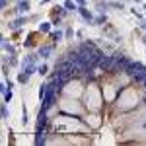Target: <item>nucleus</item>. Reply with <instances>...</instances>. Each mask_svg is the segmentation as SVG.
<instances>
[{"mask_svg":"<svg viewBox=\"0 0 146 146\" xmlns=\"http://www.w3.org/2000/svg\"><path fill=\"white\" fill-rule=\"evenodd\" d=\"M78 14L82 16V20L86 23H94V14H92L86 6H78Z\"/></svg>","mask_w":146,"mask_h":146,"instance_id":"1","label":"nucleus"},{"mask_svg":"<svg viewBox=\"0 0 146 146\" xmlns=\"http://www.w3.org/2000/svg\"><path fill=\"white\" fill-rule=\"evenodd\" d=\"M49 119H47V111L45 109H39V117H37V123H35V129H45Z\"/></svg>","mask_w":146,"mask_h":146,"instance_id":"2","label":"nucleus"},{"mask_svg":"<svg viewBox=\"0 0 146 146\" xmlns=\"http://www.w3.org/2000/svg\"><path fill=\"white\" fill-rule=\"evenodd\" d=\"M47 133H45V129H35V146H41V144H45L47 142Z\"/></svg>","mask_w":146,"mask_h":146,"instance_id":"3","label":"nucleus"},{"mask_svg":"<svg viewBox=\"0 0 146 146\" xmlns=\"http://www.w3.org/2000/svg\"><path fill=\"white\" fill-rule=\"evenodd\" d=\"M31 10V6H29V0H18V6H16V14H20L23 16L25 12Z\"/></svg>","mask_w":146,"mask_h":146,"instance_id":"4","label":"nucleus"},{"mask_svg":"<svg viewBox=\"0 0 146 146\" xmlns=\"http://www.w3.org/2000/svg\"><path fill=\"white\" fill-rule=\"evenodd\" d=\"M53 51H55V45H43V47H39L37 55L41 56V58H49V56L53 55Z\"/></svg>","mask_w":146,"mask_h":146,"instance_id":"5","label":"nucleus"},{"mask_svg":"<svg viewBox=\"0 0 146 146\" xmlns=\"http://www.w3.org/2000/svg\"><path fill=\"white\" fill-rule=\"evenodd\" d=\"M37 68H39V66H37L35 62H25V60H23V62H22V70H23V72H27L29 76L37 72Z\"/></svg>","mask_w":146,"mask_h":146,"instance_id":"6","label":"nucleus"},{"mask_svg":"<svg viewBox=\"0 0 146 146\" xmlns=\"http://www.w3.org/2000/svg\"><path fill=\"white\" fill-rule=\"evenodd\" d=\"M25 22H27V18L20 16V18H16L14 22H10V25H8V27H10V29H14V31H18V29H20V27H22V25H23Z\"/></svg>","mask_w":146,"mask_h":146,"instance_id":"7","label":"nucleus"},{"mask_svg":"<svg viewBox=\"0 0 146 146\" xmlns=\"http://www.w3.org/2000/svg\"><path fill=\"white\" fill-rule=\"evenodd\" d=\"M2 49H4V53H8V55H16V47L12 45L6 37H2Z\"/></svg>","mask_w":146,"mask_h":146,"instance_id":"8","label":"nucleus"},{"mask_svg":"<svg viewBox=\"0 0 146 146\" xmlns=\"http://www.w3.org/2000/svg\"><path fill=\"white\" fill-rule=\"evenodd\" d=\"M18 82H20V84H22V86H25V84H27V82H29V74H27V72H20V74H18Z\"/></svg>","mask_w":146,"mask_h":146,"instance_id":"9","label":"nucleus"},{"mask_svg":"<svg viewBox=\"0 0 146 146\" xmlns=\"http://www.w3.org/2000/svg\"><path fill=\"white\" fill-rule=\"evenodd\" d=\"M12 98H14V92H12V88H8V90L2 94V101H6V103H8V101H12Z\"/></svg>","mask_w":146,"mask_h":146,"instance_id":"10","label":"nucleus"},{"mask_svg":"<svg viewBox=\"0 0 146 146\" xmlns=\"http://www.w3.org/2000/svg\"><path fill=\"white\" fill-rule=\"evenodd\" d=\"M55 10L58 12V16H60V18H66V16H68V12H70L68 8H64V6H55Z\"/></svg>","mask_w":146,"mask_h":146,"instance_id":"11","label":"nucleus"},{"mask_svg":"<svg viewBox=\"0 0 146 146\" xmlns=\"http://www.w3.org/2000/svg\"><path fill=\"white\" fill-rule=\"evenodd\" d=\"M51 25H53V23L43 22L41 25H39V31H41V33H49V31H51Z\"/></svg>","mask_w":146,"mask_h":146,"instance_id":"12","label":"nucleus"},{"mask_svg":"<svg viewBox=\"0 0 146 146\" xmlns=\"http://www.w3.org/2000/svg\"><path fill=\"white\" fill-rule=\"evenodd\" d=\"M10 117V109H8V103L2 101V119H8Z\"/></svg>","mask_w":146,"mask_h":146,"instance_id":"13","label":"nucleus"},{"mask_svg":"<svg viewBox=\"0 0 146 146\" xmlns=\"http://www.w3.org/2000/svg\"><path fill=\"white\" fill-rule=\"evenodd\" d=\"M47 72H49V64H39V68H37V74H41V76H45Z\"/></svg>","mask_w":146,"mask_h":146,"instance_id":"14","label":"nucleus"},{"mask_svg":"<svg viewBox=\"0 0 146 146\" xmlns=\"http://www.w3.org/2000/svg\"><path fill=\"white\" fill-rule=\"evenodd\" d=\"M62 37H64V33H62L60 29H58V31H53V33H51V39H53V41H60Z\"/></svg>","mask_w":146,"mask_h":146,"instance_id":"15","label":"nucleus"},{"mask_svg":"<svg viewBox=\"0 0 146 146\" xmlns=\"http://www.w3.org/2000/svg\"><path fill=\"white\" fill-rule=\"evenodd\" d=\"M37 58H39V55H35V53H29V55L25 56L23 60H25V62H37Z\"/></svg>","mask_w":146,"mask_h":146,"instance_id":"16","label":"nucleus"},{"mask_svg":"<svg viewBox=\"0 0 146 146\" xmlns=\"http://www.w3.org/2000/svg\"><path fill=\"white\" fill-rule=\"evenodd\" d=\"M62 6L68 8V10H78V8L74 6V2H72V0H64V4H62Z\"/></svg>","mask_w":146,"mask_h":146,"instance_id":"17","label":"nucleus"},{"mask_svg":"<svg viewBox=\"0 0 146 146\" xmlns=\"http://www.w3.org/2000/svg\"><path fill=\"white\" fill-rule=\"evenodd\" d=\"M10 66H18V55H10V60H8Z\"/></svg>","mask_w":146,"mask_h":146,"instance_id":"18","label":"nucleus"},{"mask_svg":"<svg viewBox=\"0 0 146 146\" xmlns=\"http://www.w3.org/2000/svg\"><path fill=\"white\" fill-rule=\"evenodd\" d=\"M23 47H25V49H27V47H33V35H29V37L23 41Z\"/></svg>","mask_w":146,"mask_h":146,"instance_id":"19","label":"nucleus"},{"mask_svg":"<svg viewBox=\"0 0 146 146\" xmlns=\"http://www.w3.org/2000/svg\"><path fill=\"white\" fill-rule=\"evenodd\" d=\"M105 16H98V18H94V23H98V25H101V23H105Z\"/></svg>","mask_w":146,"mask_h":146,"instance_id":"20","label":"nucleus"},{"mask_svg":"<svg viewBox=\"0 0 146 146\" xmlns=\"http://www.w3.org/2000/svg\"><path fill=\"white\" fill-rule=\"evenodd\" d=\"M45 94H47V84H41L39 86V98H43Z\"/></svg>","mask_w":146,"mask_h":146,"instance_id":"21","label":"nucleus"},{"mask_svg":"<svg viewBox=\"0 0 146 146\" xmlns=\"http://www.w3.org/2000/svg\"><path fill=\"white\" fill-rule=\"evenodd\" d=\"M64 37H66V39H72V37H74V29H72V27H68L66 31H64Z\"/></svg>","mask_w":146,"mask_h":146,"instance_id":"22","label":"nucleus"},{"mask_svg":"<svg viewBox=\"0 0 146 146\" xmlns=\"http://www.w3.org/2000/svg\"><path fill=\"white\" fill-rule=\"evenodd\" d=\"M6 86H8V88H12V90H14V86H16V84H14V82H12V80H6Z\"/></svg>","mask_w":146,"mask_h":146,"instance_id":"23","label":"nucleus"},{"mask_svg":"<svg viewBox=\"0 0 146 146\" xmlns=\"http://www.w3.org/2000/svg\"><path fill=\"white\" fill-rule=\"evenodd\" d=\"M53 25H60V16H58V18H55V20H53Z\"/></svg>","mask_w":146,"mask_h":146,"instance_id":"24","label":"nucleus"},{"mask_svg":"<svg viewBox=\"0 0 146 146\" xmlns=\"http://www.w3.org/2000/svg\"><path fill=\"white\" fill-rule=\"evenodd\" d=\"M0 6H2V8H6V6H8V0H0Z\"/></svg>","mask_w":146,"mask_h":146,"instance_id":"25","label":"nucleus"},{"mask_svg":"<svg viewBox=\"0 0 146 146\" xmlns=\"http://www.w3.org/2000/svg\"><path fill=\"white\" fill-rule=\"evenodd\" d=\"M76 4L78 6H86V0H76Z\"/></svg>","mask_w":146,"mask_h":146,"instance_id":"26","label":"nucleus"},{"mask_svg":"<svg viewBox=\"0 0 146 146\" xmlns=\"http://www.w3.org/2000/svg\"><path fill=\"white\" fill-rule=\"evenodd\" d=\"M47 2H51V0H41V4H47Z\"/></svg>","mask_w":146,"mask_h":146,"instance_id":"27","label":"nucleus"},{"mask_svg":"<svg viewBox=\"0 0 146 146\" xmlns=\"http://www.w3.org/2000/svg\"><path fill=\"white\" fill-rule=\"evenodd\" d=\"M142 43H144V45H146V35H144V37H142Z\"/></svg>","mask_w":146,"mask_h":146,"instance_id":"28","label":"nucleus"},{"mask_svg":"<svg viewBox=\"0 0 146 146\" xmlns=\"http://www.w3.org/2000/svg\"><path fill=\"white\" fill-rule=\"evenodd\" d=\"M135 2H144V0H135Z\"/></svg>","mask_w":146,"mask_h":146,"instance_id":"29","label":"nucleus"}]
</instances>
